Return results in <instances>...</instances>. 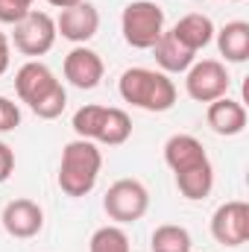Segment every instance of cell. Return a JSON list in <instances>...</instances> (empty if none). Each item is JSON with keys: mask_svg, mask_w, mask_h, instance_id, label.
Returning <instances> with one entry per match:
<instances>
[{"mask_svg": "<svg viewBox=\"0 0 249 252\" xmlns=\"http://www.w3.org/2000/svg\"><path fill=\"white\" fill-rule=\"evenodd\" d=\"M15 94L41 121H56L67 109V91L62 79L38 59H30L15 70Z\"/></svg>", "mask_w": 249, "mask_h": 252, "instance_id": "6da1fadb", "label": "cell"}, {"mask_svg": "<svg viewBox=\"0 0 249 252\" xmlns=\"http://www.w3.org/2000/svg\"><path fill=\"white\" fill-rule=\"evenodd\" d=\"M118 94L132 109L161 115L176 106V82L153 67H129L118 79Z\"/></svg>", "mask_w": 249, "mask_h": 252, "instance_id": "7a4b0ae2", "label": "cell"}, {"mask_svg": "<svg viewBox=\"0 0 249 252\" xmlns=\"http://www.w3.org/2000/svg\"><path fill=\"white\" fill-rule=\"evenodd\" d=\"M100 170H103V153H100V147L94 141L73 138V141L64 144V150H62L56 182H59L64 196L82 199V196H88L91 190L97 188Z\"/></svg>", "mask_w": 249, "mask_h": 252, "instance_id": "3957f363", "label": "cell"}, {"mask_svg": "<svg viewBox=\"0 0 249 252\" xmlns=\"http://www.w3.org/2000/svg\"><path fill=\"white\" fill-rule=\"evenodd\" d=\"M70 126H73L76 138H85V141H94V144H106V147H121V144H126L132 138V118L124 109H115V106L88 103V106L73 112Z\"/></svg>", "mask_w": 249, "mask_h": 252, "instance_id": "277c9868", "label": "cell"}, {"mask_svg": "<svg viewBox=\"0 0 249 252\" xmlns=\"http://www.w3.org/2000/svg\"><path fill=\"white\" fill-rule=\"evenodd\" d=\"M164 9L153 0H132L121 12V32H124V41L135 50H150L161 32H164Z\"/></svg>", "mask_w": 249, "mask_h": 252, "instance_id": "5b68a950", "label": "cell"}, {"mask_svg": "<svg viewBox=\"0 0 249 252\" xmlns=\"http://www.w3.org/2000/svg\"><path fill=\"white\" fill-rule=\"evenodd\" d=\"M150 208V190L141 179H118L112 182L103 196V211L109 220L121 223H138Z\"/></svg>", "mask_w": 249, "mask_h": 252, "instance_id": "8992f818", "label": "cell"}, {"mask_svg": "<svg viewBox=\"0 0 249 252\" xmlns=\"http://www.w3.org/2000/svg\"><path fill=\"white\" fill-rule=\"evenodd\" d=\"M232 76L220 59H196L185 70V91L193 103H214L229 94Z\"/></svg>", "mask_w": 249, "mask_h": 252, "instance_id": "52a82bcc", "label": "cell"}, {"mask_svg": "<svg viewBox=\"0 0 249 252\" xmlns=\"http://www.w3.org/2000/svg\"><path fill=\"white\" fill-rule=\"evenodd\" d=\"M12 44H15L18 53H24V56H30V59H38V56L50 53L53 44H56V21H53L47 12L30 9V12L15 24Z\"/></svg>", "mask_w": 249, "mask_h": 252, "instance_id": "ba28073f", "label": "cell"}, {"mask_svg": "<svg viewBox=\"0 0 249 252\" xmlns=\"http://www.w3.org/2000/svg\"><path fill=\"white\" fill-rule=\"evenodd\" d=\"M211 238L220 247H244L249 241V205L244 199H229L211 214Z\"/></svg>", "mask_w": 249, "mask_h": 252, "instance_id": "9c48e42d", "label": "cell"}, {"mask_svg": "<svg viewBox=\"0 0 249 252\" xmlns=\"http://www.w3.org/2000/svg\"><path fill=\"white\" fill-rule=\"evenodd\" d=\"M0 223H3L9 238L30 241L35 235H41V229H44V208L35 199L18 196V199L6 202V208L0 211Z\"/></svg>", "mask_w": 249, "mask_h": 252, "instance_id": "30bf717a", "label": "cell"}, {"mask_svg": "<svg viewBox=\"0 0 249 252\" xmlns=\"http://www.w3.org/2000/svg\"><path fill=\"white\" fill-rule=\"evenodd\" d=\"M164 164L173 170V176H185V173L208 167L211 158H208L199 138H193L187 132H179V135H170L164 141Z\"/></svg>", "mask_w": 249, "mask_h": 252, "instance_id": "8fae6325", "label": "cell"}, {"mask_svg": "<svg viewBox=\"0 0 249 252\" xmlns=\"http://www.w3.org/2000/svg\"><path fill=\"white\" fill-rule=\"evenodd\" d=\"M97 32H100V12L88 0H82L70 9H62L56 18V35H62L70 44H88Z\"/></svg>", "mask_w": 249, "mask_h": 252, "instance_id": "7c38bea8", "label": "cell"}, {"mask_svg": "<svg viewBox=\"0 0 249 252\" xmlns=\"http://www.w3.org/2000/svg\"><path fill=\"white\" fill-rule=\"evenodd\" d=\"M62 70H64V79H67L73 88L91 91V88H97V85L103 82L106 64H103V59H100L97 50H91V47H85V44H76V47L64 56Z\"/></svg>", "mask_w": 249, "mask_h": 252, "instance_id": "4fadbf2b", "label": "cell"}, {"mask_svg": "<svg viewBox=\"0 0 249 252\" xmlns=\"http://www.w3.org/2000/svg\"><path fill=\"white\" fill-rule=\"evenodd\" d=\"M205 121L211 126V132H217L223 138H235V135H241L247 129V109H244V103H238V100H232L226 94V97L208 103Z\"/></svg>", "mask_w": 249, "mask_h": 252, "instance_id": "5bb4252c", "label": "cell"}, {"mask_svg": "<svg viewBox=\"0 0 249 252\" xmlns=\"http://www.w3.org/2000/svg\"><path fill=\"white\" fill-rule=\"evenodd\" d=\"M150 50H153V59H156V64H158V70L167 73V76H170V73H185L187 67L196 62V53L187 50L170 30H164L161 38H158Z\"/></svg>", "mask_w": 249, "mask_h": 252, "instance_id": "9a60e30c", "label": "cell"}, {"mask_svg": "<svg viewBox=\"0 0 249 252\" xmlns=\"http://www.w3.org/2000/svg\"><path fill=\"white\" fill-rule=\"evenodd\" d=\"M182 44H185L187 50H193V53H199L202 47H208L211 41H214V24H211V18L208 15H202V12H187L182 15L176 24H173V30H170Z\"/></svg>", "mask_w": 249, "mask_h": 252, "instance_id": "2e32d148", "label": "cell"}, {"mask_svg": "<svg viewBox=\"0 0 249 252\" xmlns=\"http://www.w3.org/2000/svg\"><path fill=\"white\" fill-rule=\"evenodd\" d=\"M214 38H217V50H220V56L226 62L241 64L249 59V24L247 21H229V24H223L214 32Z\"/></svg>", "mask_w": 249, "mask_h": 252, "instance_id": "e0dca14e", "label": "cell"}, {"mask_svg": "<svg viewBox=\"0 0 249 252\" xmlns=\"http://www.w3.org/2000/svg\"><path fill=\"white\" fill-rule=\"evenodd\" d=\"M190 232L176 223H161L150 235V252H190Z\"/></svg>", "mask_w": 249, "mask_h": 252, "instance_id": "ac0fdd59", "label": "cell"}, {"mask_svg": "<svg viewBox=\"0 0 249 252\" xmlns=\"http://www.w3.org/2000/svg\"><path fill=\"white\" fill-rule=\"evenodd\" d=\"M173 179H176V188L185 199L199 202L214 190V167L208 164L202 170H193V173H185V176H173Z\"/></svg>", "mask_w": 249, "mask_h": 252, "instance_id": "d6986e66", "label": "cell"}, {"mask_svg": "<svg viewBox=\"0 0 249 252\" xmlns=\"http://www.w3.org/2000/svg\"><path fill=\"white\" fill-rule=\"evenodd\" d=\"M88 252H132V244H129V235L115 223V226H100L91 235Z\"/></svg>", "mask_w": 249, "mask_h": 252, "instance_id": "ffe728a7", "label": "cell"}, {"mask_svg": "<svg viewBox=\"0 0 249 252\" xmlns=\"http://www.w3.org/2000/svg\"><path fill=\"white\" fill-rule=\"evenodd\" d=\"M32 6L27 3V0H0V24H18L27 12H30Z\"/></svg>", "mask_w": 249, "mask_h": 252, "instance_id": "44dd1931", "label": "cell"}, {"mask_svg": "<svg viewBox=\"0 0 249 252\" xmlns=\"http://www.w3.org/2000/svg\"><path fill=\"white\" fill-rule=\"evenodd\" d=\"M18 126H21V109H18V103H12L9 97H0V135L12 132Z\"/></svg>", "mask_w": 249, "mask_h": 252, "instance_id": "7402d4cb", "label": "cell"}, {"mask_svg": "<svg viewBox=\"0 0 249 252\" xmlns=\"http://www.w3.org/2000/svg\"><path fill=\"white\" fill-rule=\"evenodd\" d=\"M12 173H15V150H12L6 141H0V185H3Z\"/></svg>", "mask_w": 249, "mask_h": 252, "instance_id": "603a6c76", "label": "cell"}, {"mask_svg": "<svg viewBox=\"0 0 249 252\" xmlns=\"http://www.w3.org/2000/svg\"><path fill=\"white\" fill-rule=\"evenodd\" d=\"M9 64H12V41H9V35L0 30V76L9 70Z\"/></svg>", "mask_w": 249, "mask_h": 252, "instance_id": "cb8c5ba5", "label": "cell"}, {"mask_svg": "<svg viewBox=\"0 0 249 252\" xmlns=\"http://www.w3.org/2000/svg\"><path fill=\"white\" fill-rule=\"evenodd\" d=\"M50 6H56V9H70V6H76V3H82V0H47Z\"/></svg>", "mask_w": 249, "mask_h": 252, "instance_id": "d4e9b609", "label": "cell"}, {"mask_svg": "<svg viewBox=\"0 0 249 252\" xmlns=\"http://www.w3.org/2000/svg\"><path fill=\"white\" fill-rule=\"evenodd\" d=\"M223 3H244V0H223Z\"/></svg>", "mask_w": 249, "mask_h": 252, "instance_id": "484cf974", "label": "cell"}, {"mask_svg": "<svg viewBox=\"0 0 249 252\" xmlns=\"http://www.w3.org/2000/svg\"><path fill=\"white\" fill-rule=\"evenodd\" d=\"M27 3H30V6H32V3H35V0H27Z\"/></svg>", "mask_w": 249, "mask_h": 252, "instance_id": "4316f807", "label": "cell"}]
</instances>
